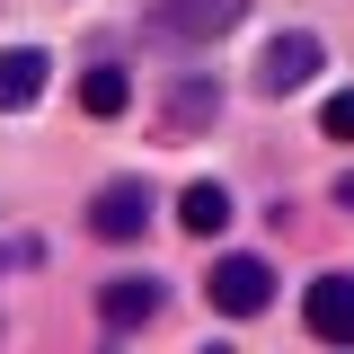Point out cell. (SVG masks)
Wrapping results in <instances>:
<instances>
[{"label": "cell", "instance_id": "obj_1", "mask_svg": "<svg viewBox=\"0 0 354 354\" xmlns=\"http://www.w3.org/2000/svg\"><path fill=\"white\" fill-rule=\"evenodd\" d=\"M310 71H328V44L310 36V27H283V36L257 53V88H266V97H292V88H310Z\"/></svg>", "mask_w": 354, "mask_h": 354}, {"label": "cell", "instance_id": "obj_2", "mask_svg": "<svg viewBox=\"0 0 354 354\" xmlns=\"http://www.w3.org/2000/svg\"><path fill=\"white\" fill-rule=\"evenodd\" d=\"M204 301H213L221 319H257V310L274 301V266L266 257H221L213 274H204Z\"/></svg>", "mask_w": 354, "mask_h": 354}, {"label": "cell", "instance_id": "obj_3", "mask_svg": "<svg viewBox=\"0 0 354 354\" xmlns=\"http://www.w3.org/2000/svg\"><path fill=\"white\" fill-rule=\"evenodd\" d=\"M248 18V0H160L151 9V36H169V44H213V36H230Z\"/></svg>", "mask_w": 354, "mask_h": 354}, {"label": "cell", "instance_id": "obj_4", "mask_svg": "<svg viewBox=\"0 0 354 354\" xmlns=\"http://www.w3.org/2000/svg\"><path fill=\"white\" fill-rule=\"evenodd\" d=\"M88 230H97V239H142V230H151V186H142V177L97 186V195H88Z\"/></svg>", "mask_w": 354, "mask_h": 354}, {"label": "cell", "instance_id": "obj_5", "mask_svg": "<svg viewBox=\"0 0 354 354\" xmlns=\"http://www.w3.org/2000/svg\"><path fill=\"white\" fill-rule=\"evenodd\" d=\"M160 310H169V283H160V274H115V283L97 292V319H106L115 337H124V328H151Z\"/></svg>", "mask_w": 354, "mask_h": 354}, {"label": "cell", "instance_id": "obj_6", "mask_svg": "<svg viewBox=\"0 0 354 354\" xmlns=\"http://www.w3.org/2000/svg\"><path fill=\"white\" fill-rule=\"evenodd\" d=\"M44 88H53V53L44 44H9L0 53V115H27Z\"/></svg>", "mask_w": 354, "mask_h": 354}, {"label": "cell", "instance_id": "obj_7", "mask_svg": "<svg viewBox=\"0 0 354 354\" xmlns=\"http://www.w3.org/2000/svg\"><path fill=\"white\" fill-rule=\"evenodd\" d=\"M301 319H310V337H328V346H354V274H346V266L310 283Z\"/></svg>", "mask_w": 354, "mask_h": 354}, {"label": "cell", "instance_id": "obj_8", "mask_svg": "<svg viewBox=\"0 0 354 354\" xmlns=\"http://www.w3.org/2000/svg\"><path fill=\"white\" fill-rule=\"evenodd\" d=\"M213 115H221V88L204 80V71H186V80L169 88V133H204Z\"/></svg>", "mask_w": 354, "mask_h": 354}, {"label": "cell", "instance_id": "obj_9", "mask_svg": "<svg viewBox=\"0 0 354 354\" xmlns=\"http://www.w3.org/2000/svg\"><path fill=\"white\" fill-rule=\"evenodd\" d=\"M177 221H186V230H195V239H213L221 221H230V195H221L213 177H195V186H186V195H177Z\"/></svg>", "mask_w": 354, "mask_h": 354}, {"label": "cell", "instance_id": "obj_10", "mask_svg": "<svg viewBox=\"0 0 354 354\" xmlns=\"http://www.w3.org/2000/svg\"><path fill=\"white\" fill-rule=\"evenodd\" d=\"M80 106H88V115H124V106H133V80H124V62H97V71L80 80Z\"/></svg>", "mask_w": 354, "mask_h": 354}, {"label": "cell", "instance_id": "obj_11", "mask_svg": "<svg viewBox=\"0 0 354 354\" xmlns=\"http://www.w3.org/2000/svg\"><path fill=\"white\" fill-rule=\"evenodd\" d=\"M319 124L337 133V142H354V88H337V97H328V106H319Z\"/></svg>", "mask_w": 354, "mask_h": 354}, {"label": "cell", "instance_id": "obj_12", "mask_svg": "<svg viewBox=\"0 0 354 354\" xmlns=\"http://www.w3.org/2000/svg\"><path fill=\"white\" fill-rule=\"evenodd\" d=\"M0 266H44V239H18V248H0Z\"/></svg>", "mask_w": 354, "mask_h": 354}]
</instances>
